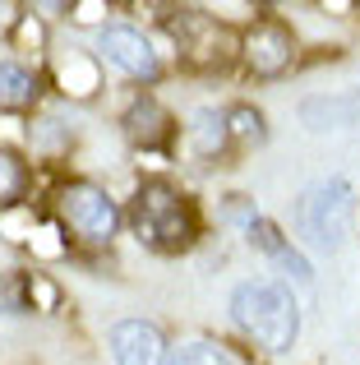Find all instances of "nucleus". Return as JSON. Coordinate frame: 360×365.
Instances as JSON below:
<instances>
[{"label": "nucleus", "instance_id": "1", "mask_svg": "<svg viewBox=\"0 0 360 365\" xmlns=\"http://www.w3.org/2000/svg\"><path fill=\"white\" fill-rule=\"evenodd\" d=\"M198 204L171 180H144L129 199V232L157 255H180L198 241Z\"/></svg>", "mask_w": 360, "mask_h": 365}, {"label": "nucleus", "instance_id": "16", "mask_svg": "<svg viewBox=\"0 0 360 365\" xmlns=\"http://www.w3.org/2000/svg\"><path fill=\"white\" fill-rule=\"evenodd\" d=\"M171 365H235V361L226 356L217 342L194 338V342H180V347L171 351Z\"/></svg>", "mask_w": 360, "mask_h": 365}, {"label": "nucleus", "instance_id": "13", "mask_svg": "<svg viewBox=\"0 0 360 365\" xmlns=\"http://www.w3.org/2000/svg\"><path fill=\"white\" fill-rule=\"evenodd\" d=\"M28 195V167L18 153L0 148V208H18V199Z\"/></svg>", "mask_w": 360, "mask_h": 365}, {"label": "nucleus", "instance_id": "5", "mask_svg": "<svg viewBox=\"0 0 360 365\" xmlns=\"http://www.w3.org/2000/svg\"><path fill=\"white\" fill-rule=\"evenodd\" d=\"M240 61L254 79H282L296 65V37L282 19H259L240 37Z\"/></svg>", "mask_w": 360, "mask_h": 365}, {"label": "nucleus", "instance_id": "11", "mask_svg": "<svg viewBox=\"0 0 360 365\" xmlns=\"http://www.w3.org/2000/svg\"><path fill=\"white\" fill-rule=\"evenodd\" d=\"M226 125V148H254V143L268 139V125H263V111L250 107V102H235V107L222 111Z\"/></svg>", "mask_w": 360, "mask_h": 365}, {"label": "nucleus", "instance_id": "6", "mask_svg": "<svg viewBox=\"0 0 360 365\" xmlns=\"http://www.w3.org/2000/svg\"><path fill=\"white\" fill-rule=\"evenodd\" d=\"M171 33H176L180 51H185V61L198 65V70H222V65L240 51V46L231 42V33H226L217 19L198 14V9H180V19H171Z\"/></svg>", "mask_w": 360, "mask_h": 365}, {"label": "nucleus", "instance_id": "9", "mask_svg": "<svg viewBox=\"0 0 360 365\" xmlns=\"http://www.w3.org/2000/svg\"><path fill=\"white\" fill-rule=\"evenodd\" d=\"M120 125H125V134L139 143V148H153V143L171 139V116L162 111V102H157V98H134V102H129V111L120 116Z\"/></svg>", "mask_w": 360, "mask_h": 365}, {"label": "nucleus", "instance_id": "7", "mask_svg": "<svg viewBox=\"0 0 360 365\" xmlns=\"http://www.w3.org/2000/svg\"><path fill=\"white\" fill-rule=\"evenodd\" d=\"M97 51L107 65H116L125 79H139V83H153L157 74H162V56L153 51V42H148L139 28L129 24H107L97 37Z\"/></svg>", "mask_w": 360, "mask_h": 365}, {"label": "nucleus", "instance_id": "3", "mask_svg": "<svg viewBox=\"0 0 360 365\" xmlns=\"http://www.w3.org/2000/svg\"><path fill=\"white\" fill-rule=\"evenodd\" d=\"M351 213H356V190L351 180L333 176V180H319L309 185L305 195L296 199V227L314 250L333 255L342 245V236L351 232Z\"/></svg>", "mask_w": 360, "mask_h": 365}, {"label": "nucleus", "instance_id": "17", "mask_svg": "<svg viewBox=\"0 0 360 365\" xmlns=\"http://www.w3.org/2000/svg\"><path fill=\"white\" fill-rule=\"evenodd\" d=\"M245 232H250V245H259L263 255H272V259H282V255L291 250V245H287V236L277 232V222H268V217H254Z\"/></svg>", "mask_w": 360, "mask_h": 365}, {"label": "nucleus", "instance_id": "4", "mask_svg": "<svg viewBox=\"0 0 360 365\" xmlns=\"http://www.w3.org/2000/svg\"><path fill=\"white\" fill-rule=\"evenodd\" d=\"M55 213H60L65 232L83 245H111L120 232V204L92 180H65L55 190Z\"/></svg>", "mask_w": 360, "mask_h": 365}, {"label": "nucleus", "instance_id": "10", "mask_svg": "<svg viewBox=\"0 0 360 365\" xmlns=\"http://www.w3.org/2000/svg\"><path fill=\"white\" fill-rule=\"evenodd\" d=\"M42 98V79L14 61H0V111H28Z\"/></svg>", "mask_w": 360, "mask_h": 365}, {"label": "nucleus", "instance_id": "2", "mask_svg": "<svg viewBox=\"0 0 360 365\" xmlns=\"http://www.w3.org/2000/svg\"><path fill=\"white\" fill-rule=\"evenodd\" d=\"M231 319L235 329L245 333L250 342H259L263 351H291V342L300 338V310H296V296L287 292L282 282H240L231 292Z\"/></svg>", "mask_w": 360, "mask_h": 365}, {"label": "nucleus", "instance_id": "8", "mask_svg": "<svg viewBox=\"0 0 360 365\" xmlns=\"http://www.w3.org/2000/svg\"><path fill=\"white\" fill-rule=\"evenodd\" d=\"M107 342L116 365H171V347H166L162 329L148 319H120Z\"/></svg>", "mask_w": 360, "mask_h": 365}, {"label": "nucleus", "instance_id": "12", "mask_svg": "<svg viewBox=\"0 0 360 365\" xmlns=\"http://www.w3.org/2000/svg\"><path fill=\"white\" fill-rule=\"evenodd\" d=\"M97 61L92 56H83V51H70L60 61V88L65 93H74V98H92L97 93Z\"/></svg>", "mask_w": 360, "mask_h": 365}, {"label": "nucleus", "instance_id": "15", "mask_svg": "<svg viewBox=\"0 0 360 365\" xmlns=\"http://www.w3.org/2000/svg\"><path fill=\"white\" fill-rule=\"evenodd\" d=\"M300 116H305V125H309V130H328V120H346V125H351L356 120V107H351V102H328V98H309L305 102V107H300Z\"/></svg>", "mask_w": 360, "mask_h": 365}, {"label": "nucleus", "instance_id": "14", "mask_svg": "<svg viewBox=\"0 0 360 365\" xmlns=\"http://www.w3.org/2000/svg\"><path fill=\"white\" fill-rule=\"evenodd\" d=\"M189 139H194V153H198V158H217V153L226 148V125H222V116H217V111H198Z\"/></svg>", "mask_w": 360, "mask_h": 365}]
</instances>
